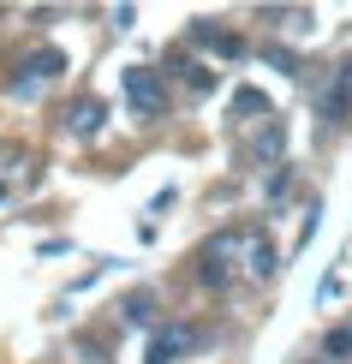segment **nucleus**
Segmentation results:
<instances>
[{"label":"nucleus","instance_id":"1a4fd4ad","mask_svg":"<svg viewBox=\"0 0 352 364\" xmlns=\"http://www.w3.org/2000/svg\"><path fill=\"white\" fill-rule=\"evenodd\" d=\"M119 311H126L132 328H149V323H156V293H126V305H119Z\"/></svg>","mask_w":352,"mask_h":364},{"label":"nucleus","instance_id":"f8f14e48","mask_svg":"<svg viewBox=\"0 0 352 364\" xmlns=\"http://www.w3.org/2000/svg\"><path fill=\"white\" fill-rule=\"evenodd\" d=\"M323 353H329V358H346V353H352V328H334V335L323 341Z\"/></svg>","mask_w":352,"mask_h":364},{"label":"nucleus","instance_id":"7ed1b4c3","mask_svg":"<svg viewBox=\"0 0 352 364\" xmlns=\"http://www.w3.org/2000/svg\"><path fill=\"white\" fill-rule=\"evenodd\" d=\"M245 239H251V233H221V239H209V245H203V269H197V281L221 293V287L233 281V251L245 245Z\"/></svg>","mask_w":352,"mask_h":364},{"label":"nucleus","instance_id":"423d86ee","mask_svg":"<svg viewBox=\"0 0 352 364\" xmlns=\"http://www.w3.org/2000/svg\"><path fill=\"white\" fill-rule=\"evenodd\" d=\"M191 42H209V48L227 54V60H239V54H245V36H233V30H215L209 18H197V24H191Z\"/></svg>","mask_w":352,"mask_h":364},{"label":"nucleus","instance_id":"0eeeda50","mask_svg":"<svg viewBox=\"0 0 352 364\" xmlns=\"http://www.w3.org/2000/svg\"><path fill=\"white\" fill-rule=\"evenodd\" d=\"M102 119H108V108H102L96 96H84V102H72V114H66V126L78 132V138H96V132H102Z\"/></svg>","mask_w":352,"mask_h":364},{"label":"nucleus","instance_id":"6e6552de","mask_svg":"<svg viewBox=\"0 0 352 364\" xmlns=\"http://www.w3.org/2000/svg\"><path fill=\"white\" fill-rule=\"evenodd\" d=\"M18 72H24L30 84H42V78H60V72H66V54H60V48H36V54H30Z\"/></svg>","mask_w":352,"mask_h":364},{"label":"nucleus","instance_id":"f257e3e1","mask_svg":"<svg viewBox=\"0 0 352 364\" xmlns=\"http://www.w3.org/2000/svg\"><path fill=\"white\" fill-rule=\"evenodd\" d=\"M316 119H323L329 132H346L352 126V60H341V66L329 72L323 96H316Z\"/></svg>","mask_w":352,"mask_h":364},{"label":"nucleus","instance_id":"ddd939ff","mask_svg":"<svg viewBox=\"0 0 352 364\" xmlns=\"http://www.w3.org/2000/svg\"><path fill=\"white\" fill-rule=\"evenodd\" d=\"M269 66H281V72H293V78H299V54H287V48H269Z\"/></svg>","mask_w":352,"mask_h":364},{"label":"nucleus","instance_id":"9b49d317","mask_svg":"<svg viewBox=\"0 0 352 364\" xmlns=\"http://www.w3.org/2000/svg\"><path fill=\"white\" fill-rule=\"evenodd\" d=\"M233 114H269V96H263V90H239V96H233Z\"/></svg>","mask_w":352,"mask_h":364},{"label":"nucleus","instance_id":"20e7f679","mask_svg":"<svg viewBox=\"0 0 352 364\" xmlns=\"http://www.w3.org/2000/svg\"><path fill=\"white\" fill-rule=\"evenodd\" d=\"M197 341H203V335H197L191 323H167V328H156V335H149V353H144V364H174L179 353H191Z\"/></svg>","mask_w":352,"mask_h":364},{"label":"nucleus","instance_id":"f03ea898","mask_svg":"<svg viewBox=\"0 0 352 364\" xmlns=\"http://www.w3.org/2000/svg\"><path fill=\"white\" fill-rule=\"evenodd\" d=\"M126 102H132V114L137 119H161L167 114V84H161V72H149V66H126Z\"/></svg>","mask_w":352,"mask_h":364},{"label":"nucleus","instance_id":"4468645a","mask_svg":"<svg viewBox=\"0 0 352 364\" xmlns=\"http://www.w3.org/2000/svg\"><path fill=\"white\" fill-rule=\"evenodd\" d=\"M0 197H6V186H0Z\"/></svg>","mask_w":352,"mask_h":364},{"label":"nucleus","instance_id":"39448f33","mask_svg":"<svg viewBox=\"0 0 352 364\" xmlns=\"http://www.w3.org/2000/svg\"><path fill=\"white\" fill-rule=\"evenodd\" d=\"M245 269H251L257 281H274V269H281V257H274V245H269L263 233H251V239H245Z\"/></svg>","mask_w":352,"mask_h":364},{"label":"nucleus","instance_id":"9d476101","mask_svg":"<svg viewBox=\"0 0 352 364\" xmlns=\"http://www.w3.org/2000/svg\"><path fill=\"white\" fill-rule=\"evenodd\" d=\"M281 144H287V126H281V119H269V126H263V138H257V156H263V161H274V156H281Z\"/></svg>","mask_w":352,"mask_h":364}]
</instances>
